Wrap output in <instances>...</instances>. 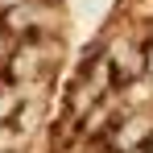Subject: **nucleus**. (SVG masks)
Returning a JSON list of instances; mask_svg holds the SVG:
<instances>
[{"label":"nucleus","instance_id":"2","mask_svg":"<svg viewBox=\"0 0 153 153\" xmlns=\"http://www.w3.org/2000/svg\"><path fill=\"white\" fill-rule=\"evenodd\" d=\"M108 153H128V149H153V116L145 108H124L120 120L108 128V137L100 141Z\"/></svg>","mask_w":153,"mask_h":153},{"label":"nucleus","instance_id":"5","mask_svg":"<svg viewBox=\"0 0 153 153\" xmlns=\"http://www.w3.org/2000/svg\"><path fill=\"white\" fill-rule=\"evenodd\" d=\"M145 75L153 79V42H149V46H145Z\"/></svg>","mask_w":153,"mask_h":153},{"label":"nucleus","instance_id":"1","mask_svg":"<svg viewBox=\"0 0 153 153\" xmlns=\"http://www.w3.org/2000/svg\"><path fill=\"white\" fill-rule=\"evenodd\" d=\"M54 54H62V42L58 37H25L17 50L8 54V71H4V79L8 83H21V79H37L50 71V58Z\"/></svg>","mask_w":153,"mask_h":153},{"label":"nucleus","instance_id":"6","mask_svg":"<svg viewBox=\"0 0 153 153\" xmlns=\"http://www.w3.org/2000/svg\"><path fill=\"white\" fill-rule=\"evenodd\" d=\"M13 54V46H8V37H4V29H0V58H8Z\"/></svg>","mask_w":153,"mask_h":153},{"label":"nucleus","instance_id":"7","mask_svg":"<svg viewBox=\"0 0 153 153\" xmlns=\"http://www.w3.org/2000/svg\"><path fill=\"white\" fill-rule=\"evenodd\" d=\"M4 83H8V79H4V75H0V87H4Z\"/></svg>","mask_w":153,"mask_h":153},{"label":"nucleus","instance_id":"4","mask_svg":"<svg viewBox=\"0 0 153 153\" xmlns=\"http://www.w3.org/2000/svg\"><path fill=\"white\" fill-rule=\"evenodd\" d=\"M21 103H25V95L17 91V83H4L0 87V124H13L17 112H21Z\"/></svg>","mask_w":153,"mask_h":153},{"label":"nucleus","instance_id":"3","mask_svg":"<svg viewBox=\"0 0 153 153\" xmlns=\"http://www.w3.org/2000/svg\"><path fill=\"white\" fill-rule=\"evenodd\" d=\"M108 62V71H112V83L116 87H124V83H137V79L145 75V46H116V50L103 58Z\"/></svg>","mask_w":153,"mask_h":153}]
</instances>
